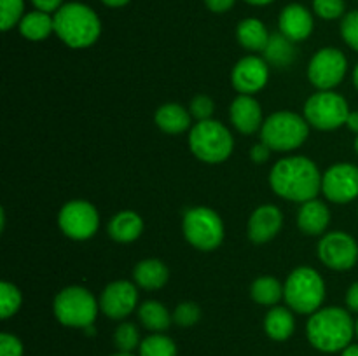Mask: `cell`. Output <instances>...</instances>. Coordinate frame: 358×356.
Masks as SVG:
<instances>
[{"label": "cell", "instance_id": "1", "mask_svg": "<svg viewBox=\"0 0 358 356\" xmlns=\"http://www.w3.org/2000/svg\"><path fill=\"white\" fill-rule=\"evenodd\" d=\"M322 177L317 164L304 156L280 159L269 173L273 192L287 201L306 202L317 199L322 191Z\"/></svg>", "mask_w": 358, "mask_h": 356}, {"label": "cell", "instance_id": "2", "mask_svg": "<svg viewBox=\"0 0 358 356\" xmlns=\"http://www.w3.org/2000/svg\"><path fill=\"white\" fill-rule=\"evenodd\" d=\"M310 344L322 353H338L348 348L355 337V321L343 307H322L308 320Z\"/></svg>", "mask_w": 358, "mask_h": 356}, {"label": "cell", "instance_id": "3", "mask_svg": "<svg viewBox=\"0 0 358 356\" xmlns=\"http://www.w3.org/2000/svg\"><path fill=\"white\" fill-rule=\"evenodd\" d=\"M52 17H55V34L69 47H90L100 38L101 21L86 3H63Z\"/></svg>", "mask_w": 358, "mask_h": 356}, {"label": "cell", "instance_id": "4", "mask_svg": "<svg viewBox=\"0 0 358 356\" xmlns=\"http://www.w3.org/2000/svg\"><path fill=\"white\" fill-rule=\"evenodd\" d=\"M283 299L292 311L299 314H313L322 309L325 300V283L320 272L313 267H297L283 283Z\"/></svg>", "mask_w": 358, "mask_h": 356}, {"label": "cell", "instance_id": "5", "mask_svg": "<svg viewBox=\"0 0 358 356\" xmlns=\"http://www.w3.org/2000/svg\"><path fill=\"white\" fill-rule=\"evenodd\" d=\"M189 149L206 164L224 163L233 154L234 140L229 129L219 121H199L189 133Z\"/></svg>", "mask_w": 358, "mask_h": 356}, {"label": "cell", "instance_id": "6", "mask_svg": "<svg viewBox=\"0 0 358 356\" xmlns=\"http://www.w3.org/2000/svg\"><path fill=\"white\" fill-rule=\"evenodd\" d=\"M310 135V124L294 112H275L261 128V142L276 152H290L303 145Z\"/></svg>", "mask_w": 358, "mask_h": 356}, {"label": "cell", "instance_id": "7", "mask_svg": "<svg viewBox=\"0 0 358 356\" xmlns=\"http://www.w3.org/2000/svg\"><path fill=\"white\" fill-rule=\"evenodd\" d=\"M98 306L100 302H96L90 290L72 285L59 290L52 300V313L56 320L65 327L86 330L96 320Z\"/></svg>", "mask_w": 358, "mask_h": 356}, {"label": "cell", "instance_id": "8", "mask_svg": "<svg viewBox=\"0 0 358 356\" xmlns=\"http://www.w3.org/2000/svg\"><path fill=\"white\" fill-rule=\"evenodd\" d=\"M182 230L189 244L201 251H212L224 241V223L219 213L206 206H196L185 212Z\"/></svg>", "mask_w": 358, "mask_h": 356}, {"label": "cell", "instance_id": "9", "mask_svg": "<svg viewBox=\"0 0 358 356\" xmlns=\"http://www.w3.org/2000/svg\"><path fill=\"white\" fill-rule=\"evenodd\" d=\"M348 115V101L334 91H318L304 103V119L308 124L322 131H332L346 126Z\"/></svg>", "mask_w": 358, "mask_h": 356}, {"label": "cell", "instance_id": "10", "mask_svg": "<svg viewBox=\"0 0 358 356\" xmlns=\"http://www.w3.org/2000/svg\"><path fill=\"white\" fill-rule=\"evenodd\" d=\"M58 225L66 237L76 241H86L96 234L100 225V215L91 202L73 199L65 202L58 213Z\"/></svg>", "mask_w": 358, "mask_h": 356}, {"label": "cell", "instance_id": "11", "mask_svg": "<svg viewBox=\"0 0 358 356\" xmlns=\"http://www.w3.org/2000/svg\"><path fill=\"white\" fill-rule=\"evenodd\" d=\"M348 72V59L336 47H324L315 52L308 65V79L318 91L338 87Z\"/></svg>", "mask_w": 358, "mask_h": 356}, {"label": "cell", "instance_id": "12", "mask_svg": "<svg viewBox=\"0 0 358 356\" xmlns=\"http://www.w3.org/2000/svg\"><path fill=\"white\" fill-rule=\"evenodd\" d=\"M318 258L334 271H348L358 262V243L345 230H332L318 243Z\"/></svg>", "mask_w": 358, "mask_h": 356}, {"label": "cell", "instance_id": "13", "mask_svg": "<svg viewBox=\"0 0 358 356\" xmlns=\"http://www.w3.org/2000/svg\"><path fill=\"white\" fill-rule=\"evenodd\" d=\"M322 192L336 205H346L358 198V166L338 163L322 177Z\"/></svg>", "mask_w": 358, "mask_h": 356}, {"label": "cell", "instance_id": "14", "mask_svg": "<svg viewBox=\"0 0 358 356\" xmlns=\"http://www.w3.org/2000/svg\"><path fill=\"white\" fill-rule=\"evenodd\" d=\"M138 304V286L126 279L108 283L100 295V309L110 320H124Z\"/></svg>", "mask_w": 358, "mask_h": 356}, {"label": "cell", "instance_id": "15", "mask_svg": "<svg viewBox=\"0 0 358 356\" xmlns=\"http://www.w3.org/2000/svg\"><path fill=\"white\" fill-rule=\"evenodd\" d=\"M269 66L264 58L259 56H245L234 65L231 72V84L240 94H254L268 84Z\"/></svg>", "mask_w": 358, "mask_h": 356}, {"label": "cell", "instance_id": "16", "mask_svg": "<svg viewBox=\"0 0 358 356\" xmlns=\"http://www.w3.org/2000/svg\"><path fill=\"white\" fill-rule=\"evenodd\" d=\"M283 225V213L275 205H261L250 215L247 223V236L252 243L262 244L271 241Z\"/></svg>", "mask_w": 358, "mask_h": 356}, {"label": "cell", "instance_id": "17", "mask_svg": "<svg viewBox=\"0 0 358 356\" xmlns=\"http://www.w3.org/2000/svg\"><path fill=\"white\" fill-rule=\"evenodd\" d=\"M229 117L234 128L243 135H252L264 124L261 105L250 94H240L234 98L229 108Z\"/></svg>", "mask_w": 358, "mask_h": 356}, {"label": "cell", "instance_id": "18", "mask_svg": "<svg viewBox=\"0 0 358 356\" xmlns=\"http://www.w3.org/2000/svg\"><path fill=\"white\" fill-rule=\"evenodd\" d=\"M280 31L292 42L308 38L313 31V16L301 3H289L280 14Z\"/></svg>", "mask_w": 358, "mask_h": 356}, {"label": "cell", "instance_id": "19", "mask_svg": "<svg viewBox=\"0 0 358 356\" xmlns=\"http://www.w3.org/2000/svg\"><path fill=\"white\" fill-rule=\"evenodd\" d=\"M331 223V212L318 199L303 202L297 213V227L306 236H322Z\"/></svg>", "mask_w": 358, "mask_h": 356}, {"label": "cell", "instance_id": "20", "mask_svg": "<svg viewBox=\"0 0 358 356\" xmlns=\"http://www.w3.org/2000/svg\"><path fill=\"white\" fill-rule=\"evenodd\" d=\"M170 271L159 258H145L140 260L133 269V279L135 285L147 292L161 290L168 283Z\"/></svg>", "mask_w": 358, "mask_h": 356}, {"label": "cell", "instance_id": "21", "mask_svg": "<svg viewBox=\"0 0 358 356\" xmlns=\"http://www.w3.org/2000/svg\"><path fill=\"white\" fill-rule=\"evenodd\" d=\"M107 230L108 236L117 243H133L142 236L143 220L136 212L124 209V212H119L117 215L112 216Z\"/></svg>", "mask_w": 358, "mask_h": 356}, {"label": "cell", "instance_id": "22", "mask_svg": "<svg viewBox=\"0 0 358 356\" xmlns=\"http://www.w3.org/2000/svg\"><path fill=\"white\" fill-rule=\"evenodd\" d=\"M191 112L178 103H164L156 110L154 121L166 135H180L191 126Z\"/></svg>", "mask_w": 358, "mask_h": 356}, {"label": "cell", "instance_id": "23", "mask_svg": "<svg viewBox=\"0 0 358 356\" xmlns=\"http://www.w3.org/2000/svg\"><path fill=\"white\" fill-rule=\"evenodd\" d=\"M264 330L268 337L273 339V341L283 342L290 339V335L296 330V320H294L290 307H271L264 318Z\"/></svg>", "mask_w": 358, "mask_h": 356}, {"label": "cell", "instance_id": "24", "mask_svg": "<svg viewBox=\"0 0 358 356\" xmlns=\"http://www.w3.org/2000/svg\"><path fill=\"white\" fill-rule=\"evenodd\" d=\"M269 31L266 24L257 17H247L236 28V38L247 51H264L269 40Z\"/></svg>", "mask_w": 358, "mask_h": 356}, {"label": "cell", "instance_id": "25", "mask_svg": "<svg viewBox=\"0 0 358 356\" xmlns=\"http://www.w3.org/2000/svg\"><path fill=\"white\" fill-rule=\"evenodd\" d=\"M296 42H292L290 38H287L282 31L278 34H273L269 37L268 45L262 51V58L266 59V63L273 66H278V68H287L294 63L296 59V47H294Z\"/></svg>", "mask_w": 358, "mask_h": 356}, {"label": "cell", "instance_id": "26", "mask_svg": "<svg viewBox=\"0 0 358 356\" xmlns=\"http://www.w3.org/2000/svg\"><path fill=\"white\" fill-rule=\"evenodd\" d=\"M20 34L31 42L45 40L55 31V17L42 10L24 14L20 21Z\"/></svg>", "mask_w": 358, "mask_h": 356}, {"label": "cell", "instance_id": "27", "mask_svg": "<svg viewBox=\"0 0 358 356\" xmlns=\"http://www.w3.org/2000/svg\"><path fill=\"white\" fill-rule=\"evenodd\" d=\"M138 318L140 323L147 328V330L154 332V334H161V332L168 330L173 321V314L157 300H147L138 307Z\"/></svg>", "mask_w": 358, "mask_h": 356}, {"label": "cell", "instance_id": "28", "mask_svg": "<svg viewBox=\"0 0 358 356\" xmlns=\"http://www.w3.org/2000/svg\"><path fill=\"white\" fill-rule=\"evenodd\" d=\"M250 295L261 306L275 307L283 297V285L273 276H259L252 283Z\"/></svg>", "mask_w": 358, "mask_h": 356}, {"label": "cell", "instance_id": "29", "mask_svg": "<svg viewBox=\"0 0 358 356\" xmlns=\"http://www.w3.org/2000/svg\"><path fill=\"white\" fill-rule=\"evenodd\" d=\"M140 356H177V344L168 335L152 334L140 342Z\"/></svg>", "mask_w": 358, "mask_h": 356}, {"label": "cell", "instance_id": "30", "mask_svg": "<svg viewBox=\"0 0 358 356\" xmlns=\"http://www.w3.org/2000/svg\"><path fill=\"white\" fill-rule=\"evenodd\" d=\"M21 302H23V295L14 283H0V316L2 320H9L10 316H14L20 311Z\"/></svg>", "mask_w": 358, "mask_h": 356}, {"label": "cell", "instance_id": "31", "mask_svg": "<svg viewBox=\"0 0 358 356\" xmlns=\"http://www.w3.org/2000/svg\"><path fill=\"white\" fill-rule=\"evenodd\" d=\"M114 342L115 348L121 353H133L136 348H140V332L136 328V325L129 323V321H124V323L119 325L115 328Z\"/></svg>", "mask_w": 358, "mask_h": 356}, {"label": "cell", "instance_id": "32", "mask_svg": "<svg viewBox=\"0 0 358 356\" xmlns=\"http://www.w3.org/2000/svg\"><path fill=\"white\" fill-rule=\"evenodd\" d=\"M24 0H0V28L9 31L23 20Z\"/></svg>", "mask_w": 358, "mask_h": 356}, {"label": "cell", "instance_id": "33", "mask_svg": "<svg viewBox=\"0 0 358 356\" xmlns=\"http://www.w3.org/2000/svg\"><path fill=\"white\" fill-rule=\"evenodd\" d=\"M201 318V309H199L198 304L194 302H180L173 311V321L178 327H192L196 325Z\"/></svg>", "mask_w": 358, "mask_h": 356}, {"label": "cell", "instance_id": "34", "mask_svg": "<svg viewBox=\"0 0 358 356\" xmlns=\"http://www.w3.org/2000/svg\"><path fill=\"white\" fill-rule=\"evenodd\" d=\"M313 10L322 20H338L345 16L346 3L345 0H313Z\"/></svg>", "mask_w": 358, "mask_h": 356}, {"label": "cell", "instance_id": "35", "mask_svg": "<svg viewBox=\"0 0 358 356\" xmlns=\"http://www.w3.org/2000/svg\"><path fill=\"white\" fill-rule=\"evenodd\" d=\"M341 37L353 51L358 52V10H352L343 16Z\"/></svg>", "mask_w": 358, "mask_h": 356}, {"label": "cell", "instance_id": "36", "mask_svg": "<svg viewBox=\"0 0 358 356\" xmlns=\"http://www.w3.org/2000/svg\"><path fill=\"white\" fill-rule=\"evenodd\" d=\"M189 112L194 119L199 121H208L212 119L213 112H215V105H213V100L206 94H198L191 100V107H189Z\"/></svg>", "mask_w": 358, "mask_h": 356}, {"label": "cell", "instance_id": "37", "mask_svg": "<svg viewBox=\"0 0 358 356\" xmlns=\"http://www.w3.org/2000/svg\"><path fill=\"white\" fill-rule=\"evenodd\" d=\"M0 356H23V344L13 334H0Z\"/></svg>", "mask_w": 358, "mask_h": 356}, {"label": "cell", "instance_id": "38", "mask_svg": "<svg viewBox=\"0 0 358 356\" xmlns=\"http://www.w3.org/2000/svg\"><path fill=\"white\" fill-rule=\"evenodd\" d=\"M269 154H271V149H269L268 145H266V143H257V145L254 147V149L250 150V157H252V161H254V163H257V164H262V163H266V161L269 159Z\"/></svg>", "mask_w": 358, "mask_h": 356}, {"label": "cell", "instance_id": "39", "mask_svg": "<svg viewBox=\"0 0 358 356\" xmlns=\"http://www.w3.org/2000/svg\"><path fill=\"white\" fill-rule=\"evenodd\" d=\"M31 3H34L37 10L51 14L56 13V10L63 6V0H31Z\"/></svg>", "mask_w": 358, "mask_h": 356}, {"label": "cell", "instance_id": "40", "mask_svg": "<svg viewBox=\"0 0 358 356\" xmlns=\"http://www.w3.org/2000/svg\"><path fill=\"white\" fill-rule=\"evenodd\" d=\"M236 0H205V6L208 7L212 13H226L234 6Z\"/></svg>", "mask_w": 358, "mask_h": 356}, {"label": "cell", "instance_id": "41", "mask_svg": "<svg viewBox=\"0 0 358 356\" xmlns=\"http://www.w3.org/2000/svg\"><path fill=\"white\" fill-rule=\"evenodd\" d=\"M346 306L353 313H358V281L353 283L346 292Z\"/></svg>", "mask_w": 358, "mask_h": 356}, {"label": "cell", "instance_id": "42", "mask_svg": "<svg viewBox=\"0 0 358 356\" xmlns=\"http://www.w3.org/2000/svg\"><path fill=\"white\" fill-rule=\"evenodd\" d=\"M346 128L358 135V112H350L348 119H346Z\"/></svg>", "mask_w": 358, "mask_h": 356}, {"label": "cell", "instance_id": "43", "mask_svg": "<svg viewBox=\"0 0 358 356\" xmlns=\"http://www.w3.org/2000/svg\"><path fill=\"white\" fill-rule=\"evenodd\" d=\"M101 2H103L107 7H114V9H117V7H124L126 3H129V0H101Z\"/></svg>", "mask_w": 358, "mask_h": 356}, {"label": "cell", "instance_id": "44", "mask_svg": "<svg viewBox=\"0 0 358 356\" xmlns=\"http://www.w3.org/2000/svg\"><path fill=\"white\" fill-rule=\"evenodd\" d=\"M341 356H358V344H350L348 348L343 349Z\"/></svg>", "mask_w": 358, "mask_h": 356}, {"label": "cell", "instance_id": "45", "mask_svg": "<svg viewBox=\"0 0 358 356\" xmlns=\"http://www.w3.org/2000/svg\"><path fill=\"white\" fill-rule=\"evenodd\" d=\"M247 3H250V6H268V3L275 2V0H245Z\"/></svg>", "mask_w": 358, "mask_h": 356}, {"label": "cell", "instance_id": "46", "mask_svg": "<svg viewBox=\"0 0 358 356\" xmlns=\"http://www.w3.org/2000/svg\"><path fill=\"white\" fill-rule=\"evenodd\" d=\"M353 84H355V87L358 91V63H357L355 68H353Z\"/></svg>", "mask_w": 358, "mask_h": 356}, {"label": "cell", "instance_id": "47", "mask_svg": "<svg viewBox=\"0 0 358 356\" xmlns=\"http://www.w3.org/2000/svg\"><path fill=\"white\" fill-rule=\"evenodd\" d=\"M110 356H135V355H133V353H121V351H119V353H115V355H110Z\"/></svg>", "mask_w": 358, "mask_h": 356}, {"label": "cell", "instance_id": "48", "mask_svg": "<svg viewBox=\"0 0 358 356\" xmlns=\"http://www.w3.org/2000/svg\"><path fill=\"white\" fill-rule=\"evenodd\" d=\"M355 152H357V156H358V135H357V138H355Z\"/></svg>", "mask_w": 358, "mask_h": 356}, {"label": "cell", "instance_id": "49", "mask_svg": "<svg viewBox=\"0 0 358 356\" xmlns=\"http://www.w3.org/2000/svg\"><path fill=\"white\" fill-rule=\"evenodd\" d=\"M355 335H357V339H358V318H357V321H355Z\"/></svg>", "mask_w": 358, "mask_h": 356}]
</instances>
